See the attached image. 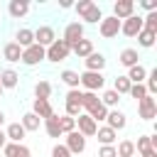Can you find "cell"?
Returning <instances> with one entry per match:
<instances>
[{
    "instance_id": "6da1fadb",
    "label": "cell",
    "mask_w": 157,
    "mask_h": 157,
    "mask_svg": "<svg viewBox=\"0 0 157 157\" xmlns=\"http://www.w3.org/2000/svg\"><path fill=\"white\" fill-rule=\"evenodd\" d=\"M71 54V47L64 42V39H54L47 49H44V61H52V64H61L66 61Z\"/></svg>"
},
{
    "instance_id": "7a4b0ae2",
    "label": "cell",
    "mask_w": 157,
    "mask_h": 157,
    "mask_svg": "<svg viewBox=\"0 0 157 157\" xmlns=\"http://www.w3.org/2000/svg\"><path fill=\"white\" fill-rule=\"evenodd\" d=\"M78 86H81V91L98 93L105 86V76L98 74V71H83V74H78Z\"/></svg>"
},
{
    "instance_id": "3957f363",
    "label": "cell",
    "mask_w": 157,
    "mask_h": 157,
    "mask_svg": "<svg viewBox=\"0 0 157 157\" xmlns=\"http://www.w3.org/2000/svg\"><path fill=\"white\" fill-rule=\"evenodd\" d=\"M118 32H120V20L113 15H108V17L103 15V20L98 22V34L103 39H113V37H118Z\"/></svg>"
},
{
    "instance_id": "277c9868",
    "label": "cell",
    "mask_w": 157,
    "mask_h": 157,
    "mask_svg": "<svg viewBox=\"0 0 157 157\" xmlns=\"http://www.w3.org/2000/svg\"><path fill=\"white\" fill-rule=\"evenodd\" d=\"M86 37V27L78 22V20H74V22H69L66 27H64V34H61V39L69 44V47H74L78 39H83Z\"/></svg>"
},
{
    "instance_id": "5b68a950",
    "label": "cell",
    "mask_w": 157,
    "mask_h": 157,
    "mask_svg": "<svg viewBox=\"0 0 157 157\" xmlns=\"http://www.w3.org/2000/svg\"><path fill=\"white\" fill-rule=\"evenodd\" d=\"M64 147H66L71 155H81V152H86V137H83L78 130L66 132V135H64Z\"/></svg>"
},
{
    "instance_id": "8992f818",
    "label": "cell",
    "mask_w": 157,
    "mask_h": 157,
    "mask_svg": "<svg viewBox=\"0 0 157 157\" xmlns=\"http://www.w3.org/2000/svg\"><path fill=\"white\" fill-rule=\"evenodd\" d=\"M25 66H39L42 61H44V47H39V44H32V47H27V49H22V59H20Z\"/></svg>"
},
{
    "instance_id": "52a82bcc",
    "label": "cell",
    "mask_w": 157,
    "mask_h": 157,
    "mask_svg": "<svg viewBox=\"0 0 157 157\" xmlns=\"http://www.w3.org/2000/svg\"><path fill=\"white\" fill-rule=\"evenodd\" d=\"M32 34H34V44H39V47H44V49L56 39V32H54L52 25H39L37 29H32Z\"/></svg>"
},
{
    "instance_id": "ba28073f",
    "label": "cell",
    "mask_w": 157,
    "mask_h": 157,
    "mask_svg": "<svg viewBox=\"0 0 157 157\" xmlns=\"http://www.w3.org/2000/svg\"><path fill=\"white\" fill-rule=\"evenodd\" d=\"M137 113H140L142 120H155L157 118V98L145 96L142 101H137Z\"/></svg>"
},
{
    "instance_id": "9c48e42d",
    "label": "cell",
    "mask_w": 157,
    "mask_h": 157,
    "mask_svg": "<svg viewBox=\"0 0 157 157\" xmlns=\"http://www.w3.org/2000/svg\"><path fill=\"white\" fill-rule=\"evenodd\" d=\"M120 32L125 34V37H137L140 32H142V15H130L128 20H123L120 22Z\"/></svg>"
},
{
    "instance_id": "30bf717a",
    "label": "cell",
    "mask_w": 157,
    "mask_h": 157,
    "mask_svg": "<svg viewBox=\"0 0 157 157\" xmlns=\"http://www.w3.org/2000/svg\"><path fill=\"white\" fill-rule=\"evenodd\" d=\"M130 15H135V0H115L113 2V17H118L123 22Z\"/></svg>"
},
{
    "instance_id": "8fae6325",
    "label": "cell",
    "mask_w": 157,
    "mask_h": 157,
    "mask_svg": "<svg viewBox=\"0 0 157 157\" xmlns=\"http://www.w3.org/2000/svg\"><path fill=\"white\" fill-rule=\"evenodd\" d=\"M105 125L110 128V130H125V125H128V115L123 113V110H118V108H113V110H108V115H105Z\"/></svg>"
},
{
    "instance_id": "7c38bea8",
    "label": "cell",
    "mask_w": 157,
    "mask_h": 157,
    "mask_svg": "<svg viewBox=\"0 0 157 157\" xmlns=\"http://www.w3.org/2000/svg\"><path fill=\"white\" fill-rule=\"evenodd\" d=\"M105 64H108V59H105L101 52H91V54L83 59V66H86V71H98V74H103Z\"/></svg>"
},
{
    "instance_id": "4fadbf2b",
    "label": "cell",
    "mask_w": 157,
    "mask_h": 157,
    "mask_svg": "<svg viewBox=\"0 0 157 157\" xmlns=\"http://www.w3.org/2000/svg\"><path fill=\"white\" fill-rule=\"evenodd\" d=\"M76 130H78L83 137H93V135H96V130H98V123H93L86 113H81V115L76 118Z\"/></svg>"
},
{
    "instance_id": "5bb4252c",
    "label": "cell",
    "mask_w": 157,
    "mask_h": 157,
    "mask_svg": "<svg viewBox=\"0 0 157 157\" xmlns=\"http://www.w3.org/2000/svg\"><path fill=\"white\" fill-rule=\"evenodd\" d=\"M118 64H120V66H125V69H130V66L140 64V52H137L135 47H125V49L118 54Z\"/></svg>"
},
{
    "instance_id": "9a60e30c",
    "label": "cell",
    "mask_w": 157,
    "mask_h": 157,
    "mask_svg": "<svg viewBox=\"0 0 157 157\" xmlns=\"http://www.w3.org/2000/svg\"><path fill=\"white\" fill-rule=\"evenodd\" d=\"M7 12H10L12 20H22L29 12V2L27 0H10L7 2Z\"/></svg>"
},
{
    "instance_id": "2e32d148",
    "label": "cell",
    "mask_w": 157,
    "mask_h": 157,
    "mask_svg": "<svg viewBox=\"0 0 157 157\" xmlns=\"http://www.w3.org/2000/svg\"><path fill=\"white\" fill-rule=\"evenodd\" d=\"M20 49H27V47H32L34 44V34H32V29L29 27H20L17 32H15V39H12Z\"/></svg>"
},
{
    "instance_id": "e0dca14e",
    "label": "cell",
    "mask_w": 157,
    "mask_h": 157,
    "mask_svg": "<svg viewBox=\"0 0 157 157\" xmlns=\"http://www.w3.org/2000/svg\"><path fill=\"white\" fill-rule=\"evenodd\" d=\"M32 113H34V115H37L39 120H44V118L54 115V108H52V103H49V101L34 98V101H32Z\"/></svg>"
},
{
    "instance_id": "ac0fdd59",
    "label": "cell",
    "mask_w": 157,
    "mask_h": 157,
    "mask_svg": "<svg viewBox=\"0 0 157 157\" xmlns=\"http://www.w3.org/2000/svg\"><path fill=\"white\" fill-rule=\"evenodd\" d=\"M78 20H81V25H83V27H86V25H98V22L103 20V12H101V7L93 2V5H91V7H88Z\"/></svg>"
},
{
    "instance_id": "d6986e66",
    "label": "cell",
    "mask_w": 157,
    "mask_h": 157,
    "mask_svg": "<svg viewBox=\"0 0 157 157\" xmlns=\"http://www.w3.org/2000/svg\"><path fill=\"white\" fill-rule=\"evenodd\" d=\"M42 125H44V130H47V135H49V137H54V140L64 137V135H61V128H59V115H56V113H54V115H49V118H44V120H42Z\"/></svg>"
},
{
    "instance_id": "ffe728a7",
    "label": "cell",
    "mask_w": 157,
    "mask_h": 157,
    "mask_svg": "<svg viewBox=\"0 0 157 157\" xmlns=\"http://www.w3.org/2000/svg\"><path fill=\"white\" fill-rule=\"evenodd\" d=\"M17 83H20V74L15 69H2L0 71V86H2V91L5 88H17Z\"/></svg>"
},
{
    "instance_id": "44dd1931",
    "label": "cell",
    "mask_w": 157,
    "mask_h": 157,
    "mask_svg": "<svg viewBox=\"0 0 157 157\" xmlns=\"http://www.w3.org/2000/svg\"><path fill=\"white\" fill-rule=\"evenodd\" d=\"M91 52H96V49H93V42H91V39H86V37H83V39H78V42L71 47V54H74V56H78V59H86Z\"/></svg>"
},
{
    "instance_id": "7402d4cb",
    "label": "cell",
    "mask_w": 157,
    "mask_h": 157,
    "mask_svg": "<svg viewBox=\"0 0 157 157\" xmlns=\"http://www.w3.org/2000/svg\"><path fill=\"white\" fill-rule=\"evenodd\" d=\"M2 59L10 61V64H17V61L22 59V49H20L15 42H7V44H2Z\"/></svg>"
},
{
    "instance_id": "603a6c76",
    "label": "cell",
    "mask_w": 157,
    "mask_h": 157,
    "mask_svg": "<svg viewBox=\"0 0 157 157\" xmlns=\"http://www.w3.org/2000/svg\"><path fill=\"white\" fill-rule=\"evenodd\" d=\"M25 128L20 125V123H10L7 128H5V137H7V142H22L25 140Z\"/></svg>"
},
{
    "instance_id": "cb8c5ba5",
    "label": "cell",
    "mask_w": 157,
    "mask_h": 157,
    "mask_svg": "<svg viewBox=\"0 0 157 157\" xmlns=\"http://www.w3.org/2000/svg\"><path fill=\"white\" fill-rule=\"evenodd\" d=\"M20 125L25 128V132H37V130L42 128V120H39V118H37V115L29 110V113H25V115H22Z\"/></svg>"
},
{
    "instance_id": "d4e9b609",
    "label": "cell",
    "mask_w": 157,
    "mask_h": 157,
    "mask_svg": "<svg viewBox=\"0 0 157 157\" xmlns=\"http://www.w3.org/2000/svg\"><path fill=\"white\" fill-rule=\"evenodd\" d=\"M145 76H147V69H145L142 64L130 66V69H128V74H125V78H128L130 83H142V81H145Z\"/></svg>"
},
{
    "instance_id": "484cf974",
    "label": "cell",
    "mask_w": 157,
    "mask_h": 157,
    "mask_svg": "<svg viewBox=\"0 0 157 157\" xmlns=\"http://www.w3.org/2000/svg\"><path fill=\"white\" fill-rule=\"evenodd\" d=\"M52 83L47 81V78H39L37 83H34V98H42V101H49L52 98Z\"/></svg>"
},
{
    "instance_id": "4316f807",
    "label": "cell",
    "mask_w": 157,
    "mask_h": 157,
    "mask_svg": "<svg viewBox=\"0 0 157 157\" xmlns=\"http://www.w3.org/2000/svg\"><path fill=\"white\" fill-rule=\"evenodd\" d=\"M96 137H98V142H101V145H115L118 132H115V130H110L108 125H103V128H98V130H96Z\"/></svg>"
},
{
    "instance_id": "83f0119b",
    "label": "cell",
    "mask_w": 157,
    "mask_h": 157,
    "mask_svg": "<svg viewBox=\"0 0 157 157\" xmlns=\"http://www.w3.org/2000/svg\"><path fill=\"white\" fill-rule=\"evenodd\" d=\"M59 81H61L64 86H69V91H71V88H78V71L64 69V71L59 74Z\"/></svg>"
},
{
    "instance_id": "f1b7e54d",
    "label": "cell",
    "mask_w": 157,
    "mask_h": 157,
    "mask_svg": "<svg viewBox=\"0 0 157 157\" xmlns=\"http://www.w3.org/2000/svg\"><path fill=\"white\" fill-rule=\"evenodd\" d=\"M98 103H101L98 93H91V91H81V108H83L86 113H88V110H93Z\"/></svg>"
},
{
    "instance_id": "f546056e",
    "label": "cell",
    "mask_w": 157,
    "mask_h": 157,
    "mask_svg": "<svg viewBox=\"0 0 157 157\" xmlns=\"http://www.w3.org/2000/svg\"><path fill=\"white\" fill-rule=\"evenodd\" d=\"M115 155L118 157H135L137 152H135V142L132 140H120L118 145H115Z\"/></svg>"
},
{
    "instance_id": "4dcf8cb0",
    "label": "cell",
    "mask_w": 157,
    "mask_h": 157,
    "mask_svg": "<svg viewBox=\"0 0 157 157\" xmlns=\"http://www.w3.org/2000/svg\"><path fill=\"white\" fill-rule=\"evenodd\" d=\"M101 103H103L108 110H113V108H118V103H120V96H118L113 88H108V91H103V93H101Z\"/></svg>"
},
{
    "instance_id": "1f68e13d",
    "label": "cell",
    "mask_w": 157,
    "mask_h": 157,
    "mask_svg": "<svg viewBox=\"0 0 157 157\" xmlns=\"http://www.w3.org/2000/svg\"><path fill=\"white\" fill-rule=\"evenodd\" d=\"M155 39H157V34H155V32L142 29V32L137 34V47H142V49H152V47H155Z\"/></svg>"
},
{
    "instance_id": "d6a6232c",
    "label": "cell",
    "mask_w": 157,
    "mask_h": 157,
    "mask_svg": "<svg viewBox=\"0 0 157 157\" xmlns=\"http://www.w3.org/2000/svg\"><path fill=\"white\" fill-rule=\"evenodd\" d=\"M130 86H132V83H130L125 76H115V78H113V91H115L118 96H128Z\"/></svg>"
},
{
    "instance_id": "836d02e7",
    "label": "cell",
    "mask_w": 157,
    "mask_h": 157,
    "mask_svg": "<svg viewBox=\"0 0 157 157\" xmlns=\"http://www.w3.org/2000/svg\"><path fill=\"white\" fill-rule=\"evenodd\" d=\"M145 88H147V96H155L157 93V69H152V71H147V76H145Z\"/></svg>"
},
{
    "instance_id": "e575fe53",
    "label": "cell",
    "mask_w": 157,
    "mask_h": 157,
    "mask_svg": "<svg viewBox=\"0 0 157 157\" xmlns=\"http://www.w3.org/2000/svg\"><path fill=\"white\" fill-rule=\"evenodd\" d=\"M86 115H88V118H91L93 123H105V115H108V108H105L103 103H98V105H96L93 110H88Z\"/></svg>"
},
{
    "instance_id": "d590c367",
    "label": "cell",
    "mask_w": 157,
    "mask_h": 157,
    "mask_svg": "<svg viewBox=\"0 0 157 157\" xmlns=\"http://www.w3.org/2000/svg\"><path fill=\"white\" fill-rule=\"evenodd\" d=\"M59 128H61V135H66V132H74V130H76V118L59 115Z\"/></svg>"
},
{
    "instance_id": "8d00e7d4",
    "label": "cell",
    "mask_w": 157,
    "mask_h": 157,
    "mask_svg": "<svg viewBox=\"0 0 157 157\" xmlns=\"http://www.w3.org/2000/svg\"><path fill=\"white\" fill-rule=\"evenodd\" d=\"M128 96H130V98H135V101H142V98L147 96L145 83H132V86H130V91H128Z\"/></svg>"
},
{
    "instance_id": "74e56055",
    "label": "cell",
    "mask_w": 157,
    "mask_h": 157,
    "mask_svg": "<svg viewBox=\"0 0 157 157\" xmlns=\"http://www.w3.org/2000/svg\"><path fill=\"white\" fill-rule=\"evenodd\" d=\"M66 105H64V115H69V118H78L81 113H83V108H81V103H74V101H64Z\"/></svg>"
},
{
    "instance_id": "f35d334b",
    "label": "cell",
    "mask_w": 157,
    "mask_h": 157,
    "mask_svg": "<svg viewBox=\"0 0 157 157\" xmlns=\"http://www.w3.org/2000/svg\"><path fill=\"white\" fill-rule=\"evenodd\" d=\"M147 150H152V147H150V135H140L137 142H135V152L142 155V152H147Z\"/></svg>"
},
{
    "instance_id": "ab89813d",
    "label": "cell",
    "mask_w": 157,
    "mask_h": 157,
    "mask_svg": "<svg viewBox=\"0 0 157 157\" xmlns=\"http://www.w3.org/2000/svg\"><path fill=\"white\" fill-rule=\"evenodd\" d=\"M52 157H71V152L64 147V142H56V145L52 147Z\"/></svg>"
},
{
    "instance_id": "60d3db41",
    "label": "cell",
    "mask_w": 157,
    "mask_h": 157,
    "mask_svg": "<svg viewBox=\"0 0 157 157\" xmlns=\"http://www.w3.org/2000/svg\"><path fill=\"white\" fill-rule=\"evenodd\" d=\"M91 5H93V0H78V2H74V10H76V15L81 17V15H83Z\"/></svg>"
},
{
    "instance_id": "b9f144b4",
    "label": "cell",
    "mask_w": 157,
    "mask_h": 157,
    "mask_svg": "<svg viewBox=\"0 0 157 157\" xmlns=\"http://www.w3.org/2000/svg\"><path fill=\"white\" fill-rule=\"evenodd\" d=\"M98 157H118L115 155V145H101L98 147Z\"/></svg>"
},
{
    "instance_id": "7bdbcfd3",
    "label": "cell",
    "mask_w": 157,
    "mask_h": 157,
    "mask_svg": "<svg viewBox=\"0 0 157 157\" xmlns=\"http://www.w3.org/2000/svg\"><path fill=\"white\" fill-rule=\"evenodd\" d=\"M17 145H20V142H7V145L2 147V155H5V157H15V155H17Z\"/></svg>"
},
{
    "instance_id": "ee69618b",
    "label": "cell",
    "mask_w": 157,
    "mask_h": 157,
    "mask_svg": "<svg viewBox=\"0 0 157 157\" xmlns=\"http://www.w3.org/2000/svg\"><path fill=\"white\" fill-rule=\"evenodd\" d=\"M140 7H142V10H147V12H157V2H155V0H142V2H140Z\"/></svg>"
},
{
    "instance_id": "f6af8a7d",
    "label": "cell",
    "mask_w": 157,
    "mask_h": 157,
    "mask_svg": "<svg viewBox=\"0 0 157 157\" xmlns=\"http://www.w3.org/2000/svg\"><path fill=\"white\" fill-rule=\"evenodd\" d=\"M59 7H61V10H71L74 2H71V0H59Z\"/></svg>"
},
{
    "instance_id": "bcb514c9",
    "label": "cell",
    "mask_w": 157,
    "mask_h": 157,
    "mask_svg": "<svg viewBox=\"0 0 157 157\" xmlns=\"http://www.w3.org/2000/svg\"><path fill=\"white\" fill-rule=\"evenodd\" d=\"M5 145H7V137H5V130H2V128H0V150H2V147H5Z\"/></svg>"
},
{
    "instance_id": "7dc6e473",
    "label": "cell",
    "mask_w": 157,
    "mask_h": 157,
    "mask_svg": "<svg viewBox=\"0 0 157 157\" xmlns=\"http://www.w3.org/2000/svg\"><path fill=\"white\" fill-rule=\"evenodd\" d=\"M2 125H5V113L0 110V128H2Z\"/></svg>"
},
{
    "instance_id": "c3c4849f",
    "label": "cell",
    "mask_w": 157,
    "mask_h": 157,
    "mask_svg": "<svg viewBox=\"0 0 157 157\" xmlns=\"http://www.w3.org/2000/svg\"><path fill=\"white\" fill-rule=\"evenodd\" d=\"M0 96H2V86H0Z\"/></svg>"
},
{
    "instance_id": "681fc988",
    "label": "cell",
    "mask_w": 157,
    "mask_h": 157,
    "mask_svg": "<svg viewBox=\"0 0 157 157\" xmlns=\"http://www.w3.org/2000/svg\"><path fill=\"white\" fill-rule=\"evenodd\" d=\"M135 157H137V155H135Z\"/></svg>"
}]
</instances>
